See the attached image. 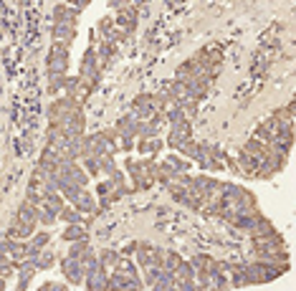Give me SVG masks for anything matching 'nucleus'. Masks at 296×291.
<instances>
[{
  "label": "nucleus",
  "instance_id": "1",
  "mask_svg": "<svg viewBox=\"0 0 296 291\" xmlns=\"http://www.w3.org/2000/svg\"><path fill=\"white\" fill-rule=\"evenodd\" d=\"M68 68V48L63 43H56L48 53V71L51 74H66Z\"/></svg>",
  "mask_w": 296,
  "mask_h": 291
},
{
  "label": "nucleus",
  "instance_id": "2",
  "mask_svg": "<svg viewBox=\"0 0 296 291\" xmlns=\"http://www.w3.org/2000/svg\"><path fill=\"white\" fill-rule=\"evenodd\" d=\"M73 35H76V25H71V23H56L53 25V41L56 43L68 46L73 41Z\"/></svg>",
  "mask_w": 296,
  "mask_h": 291
},
{
  "label": "nucleus",
  "instance_id": "3",
  "mask_svg": "<svg viewBox=\"0 0 296 291\" xmlns=\"http://www.w3.org/2000/svg\"><path fill=\"white\" fill-rule=\"evenodd\" d=\"M63 274L68 276V281H73V284H79L81 279H84V266H81V261L79 259H66L63 261Z\"/></svg>",
  "mask_w": 296,
  "mask_h": 291
},
{
  "label": "nucleus",
  "instance_id": "4",
  "mask_svg": "<svg viewBox=\"0 0 296 291\" xmlns=\"http://www.w3.org/2000/svg\"><path fill=\"white\" fill-rule=\"evenodd\" d=\"M134 23H137V13H134V8H119V13H117V28H122V30H132L134 28Z\"/></svg>",
  "mask_w": 296,
  "mask_h": 291
},
{
  "label": "nucleus",
  "instance_id": "5",
  "mask_svg": "<svg viewBox=\"0 0 296 291\" xmlns=\"http://www.w3.org/2000/svg\"><path fill=\"white\" fill-rule=\"evenodd\" d=\"M73 208H79V210H84V213H89V210H94V198L89 195V193H79L76 195V200H73Z\"/></svg>",
  "mask_w": 296,
  "mask_h": 291
},
{
  "label": "nucleus",
  "instance_id": "6",
  "mask_svg": "<svg viewBox=\"0 0 296 291\" xmlns=\"http://www.w3.org/2000/svg\"><path fill=\"white\" fill-rule=\"evenodd\" d=\"M73 20H76V10H68L63 5L56 8V23H71L73 25Z\"/></svg>",
  "mask_w": 296,
  "mask_h": 291
},
{
  "label": "nucleus",
  "instance_id": "7",
  "mask_svg": "<svg viewBox=\"0 0 296 291\" xmlns=\"http://www.w3.org/2000/svg\"><path fill=\"white\" fill-rule=\"evenodd\" d=\"M63 84H66V74H51V86H48V91L56 94V91L63 89Z\"/></svg>",
  "mask_w": 296,
  "mask_h": 291
},
{
  "label": "nucleus",
  "instance_id": "8",
  "mask_svg": "<svg viewBox=\"0 0 296 291\" xmlns=\"http://www.w3.org/2000/svg\"><path fill=\"white\" fill-rule=\"evenodd\" d=\"M162 147V142L160 139H144L142 144H139V150L142 152H155V150H160Z\"/></svg>",
  "mask_w": 296,
  "mask_h": 291
},
{
  "label": "nucleus",
  "instance_id": "9",
  "mask_svg": "<svg viewBox=\"0 0 296 291\" xmlns=\"http://www.w3.org/2000/svg\"><path fill=\"white\" fill-rule=\"evenodd\" d=\"M86 167L91 175H99L101 172V165H99V157H86Z\"/></svg>",
  "mask_w": 296,
  "mask_h": 291
},
{
  "label": "nucleus",
  "instance_id": "10",
  "mask_svg": "<svg viewBox=\"0 0 296 291\" xmlns=\"http://www.w3.org/2000/svg\"><path fill=\"white\" fill-rule=\"evenodd\" d=\"M81 236V228L79 226H71V228H66V233H63V238H68V241H73V238H79Z\"/></svg>",
  "mask_w": 296,
  "mask_h": 291
},
{
  "label": "nucleus",
  "instance_id": "11",
  "mask_svg": "<svg viewBox=\"0 0 296 291\" xmlns=\"http://www.w3.org/2000/svg\"><path fill=\"white\" fill-rule=\"evenodd\" d=\"M114 259H117V253H112V251H104V253H101V266H104V264H109V261H114Z\"/></svg>",
  "mask_w": 296,
  "mask_h": 291
},
{
  "label": "nucleus",
  "instance_id": "12",
  "mask_svg": "<svg viewBox=\"0 0 296 291\" xmlns=\"http://www.w3.org/2000/svg\"><path fill=\"white\" fill-rule=\"evenodd\" d=\"M127 3H132V0H109V5H112V8H124Z\"/></svg>",
  "mask_w": 296,
  "mask_h": 291
}]
</instances>
